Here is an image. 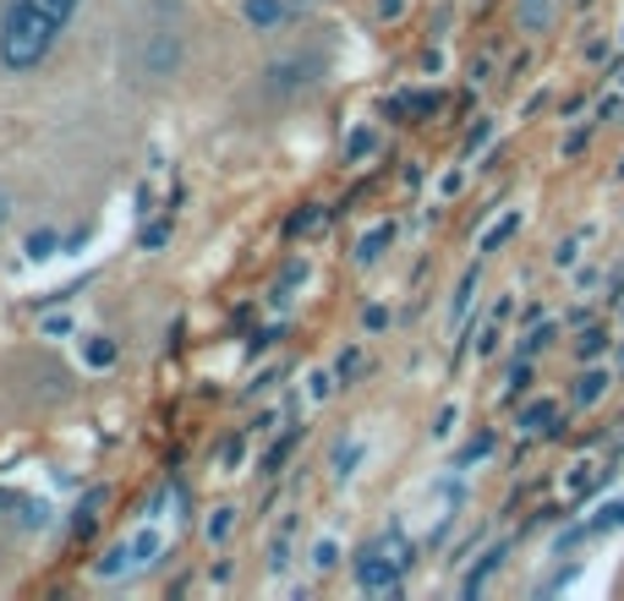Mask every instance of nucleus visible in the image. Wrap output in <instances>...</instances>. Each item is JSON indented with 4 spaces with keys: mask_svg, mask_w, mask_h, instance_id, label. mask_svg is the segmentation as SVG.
Returning a JSON list of instances; mask_svg holds the SVG:
<instances>
[{
    "mask_svg": "<svg viewBox=\"0 0 624 601\" xmlns=\"http://www.w3.org/2000/svg\"><path fill=\"white\" fill-rule=\"evenodd\" d=\"M61 34H67V23H56L50 12L28 7V0H12L7 17H0V72H7V77L39 72L56 56Z\"/></svg>",
    "mask_w": 624,
    "mask_h": 601,
    "instance_id": "nucleus-1",
    "label": "nucleus"
},
{
    "mask_svg": "<svg viewBox=\"0 0 624 601\" xmlns=\"http://www.w3.org/2000/svg\"><path fill=\"white\" fill-rule=\"evenodd\" d=\"M181 67H187V34H181V28H170V23H154V28L137 39V56H132L137 83L165 88V83H176V77H181Z\"/></svg>",
    "mask_w": 624,
    "mask_h": 601,
    "instance_id": "nucleus-2",
    "label": "nucleus"
},
{
    "mask_svg": "<svg viewBox=\"0 0 624 601\" xmlns=\"http://www.w3.org/2000/svg\"><path fill=\"white\" fill-rule=\"evenodd\" d=\"M319 77H324V56H279V61L263 67L257 83H263L268 99H296L307 88H319Z\"/></svg>",
    "mask_w": 624,
    "mask_h": 601,
    "instance_id": "nucleus-3",
    "label": "nucleus"
},
{
    "mask_svg": "<svg viewBox=\"0 0 624 601\" xmlns=\"http://www.w3.org/2000/svg\"><path fill=\"white\" fill-rule=\"evenodd\" d=\"M357 585L368 596H389V590H400V563L384 546H362L357 552Z\"/></svg>",
    "mask_w": 624,
    "mask_h": 601,
    "instance_id": "nucleus-4",
    "label": "nucleus"
},
{
    "mask_svg": "<svg viewBox=\"0 0 624 601\" xmlns=\"http://www.w3.org/2000/svg\"><path fill=\"white\" fill-rule=\"evenodd\" d=\"M241 23L252 34H279L290 23V0H241Z\"/></svg>",
    "mask_w": 624,
    "mask_h": 601,
    "instance_id": "nucleus-5",
    "label": "nucleus"
},
{
    "mask_svg": "<svg viewBox=\"0 0 624 601\" xmlns=\"http://www.w3.org/2000/svg\"><path fill=\"white\" fill-rule=\"evenodd\" d=\"M23 257H28V263H50V257H61V230H56V225L28 230V236H23Z\"/></svg>",
    "mask_w": 624,
    "mask_h": 601,
    "instance_id": "nucleus-6",
    "label": "nucleus"
},
{
    "mask_svg": "<svg viewBox=\"0 0 624 601\" xmlns=\"http://www.w3.org/2000/svg\"><path fill=\"white\" fill-rule=\"evenodd\" d=\"M116 356H121V345H116L110 334H88V339H83V366L105 372V366H116Z\"/></svg>",
    "mask_w": 624,
    "mask_h": 601,
    "instance_id": "nucleus-7",
    "label": "nucleus"
},
{
    "mask_svg": "<svg viewBox=\"0 0 624 601\" xmlns=\"http://www.w3.org/2000/svg\"><path fill=\"white\" fill-rule=\"evenodd\" d=\"M127 552H132V563H154V557L165 552V536H159V530L148 525V530H137V536L127 541Z\"/></svg>",
    "mask_w": 624,
    "mask_h": 601,
    "instance_id": "nucleus-8",
    "label": "nucleus"
},
{
    "mask_svg": "<svg viewBox=\"0 0 624 601\" xmlns=\"http://www.w3.org/2000/svg\"><path fill=\"white\" fill-rule=\"evenodd\" d=\"M230 530H236V508H214V514H208V525H203L208 546H225V541H230Z\"/></svg>",
    "mask_w": 624,
    "mask_h": 601,
    "instance_id": "nucleus-9",
    "label": "nucleus"
},
{
    "mask_svg": "<svg viewBox=\"0 0 624 601\" xmlns=\"http://www.w3.org/2000/svg\"><path fill=\"white\" fill-rule=\"evenodd\" d=\"M170 236H176V225H170V214H165V219H154V225L143 230V241H137V247H143V252H165V247H170Z\"/></svg>",
    "mask_w": 624,
    "mask_h": 601,
    "instance_id": "nucleus-10",
    "label": "nucleus"
},
{
    "mask_svg": "<svg viewBox=\"0 0 624 601\" xmlns=\"http://www.w3.org/2000/svg\"><path fill=\"white\" fill-rule=\"evenodd\" d=\"M121 568H132V552H127V541H121V546H110V552L94 563V574H99V579H116Z\"/></svg>",
    "mask_w": 624,
    "mask_h": 601,
    "instance_id": "nucleus-11",
    "label": "nucleus"
},
{
    "mask_svg": "<svg viewBox=\"0 0 624 601\" xmlns=\"http://www.w3.org/2000/svg\"><path fill=\"white\" fill-rule=\"evenodd\" d=\"M389 241H395V225H379L373 236H362V252H357V257H362V263H373V257H379Z\"/></svg>",
    "mask_w": 624,
    "mask_h": 601,
    "instance_id": "nucleus-12",
    "label": "nucleus"
},
{
    "mask_svg": "<svg viewBox=\"0 0 624 601\" xmlns=\"http://www.w3.org/2000/svg\"><path fill=\"white\" fill-rule=\"evenodd\" d=\"M28 7H39V12H50L56 23H72V17H77V7H83V0H28Z\"/></svg>",
    "mask_w": 624,
    "mask_h": 601,
    "instance_id": "nucleus-13",
    "label": "nucleus"
},
{
    "mask_svg": "<svg viewBox=\"0 0 624 601\" xmlns=\"http://www.w3.org/2000/svg\"><path fill=\"white\" fill-rule=\"evenodd\" d=\"M319 225H324V208H301V214L290 219V230H296V236H312Z\"/></svg>",
    "mask_w": 624,
    "mask_h": 601,
    "instance_id": "nucleus-14",
    "label": "nucleus"
},
{
    "mask_svg": "<svg viewBox=\"0 0 624 601\" xmlns=\"http://www.w3.org/2000/svg\"><path fill=\"white\" fill-rule=\"evenodd\" d=\"M340 563V541H319L312 546V568H335Z\"/></svg>",
    "mask_w": 624,
    "mask_h": 601,
    "instance_id": "nucleus-15",
    "label": "nucleus"
},
{
    "mask_svg": "<svg viewBox=\"0 0 624 601\" xmlns=\"http://www.w3.org/2000/svg\"><path fill=\"white\" fill-rule=\"evenodd\" d=\"M602 383H608L602 372H586V377H580V388H575V399H580V405H586V399H597V394H602Z\"/></svg>",
    "mask_w": 624,
    "mask_h": 601,
    "instance_id": "nucleus-16",
    "label": "nucleus"
},
{
    "mask_svg": "<svg viewBox=\"0 0 624 601\" xmlns=\"http://www.w3.org/2000/svg\"><path fill=\"white\" fill-rule=\"evenodd\" d=\"M39 334H72V317L67 312H50V317H39Z\"/></svg>",
    "mask_w": 624,
    "mask_h": 601,
    "instance_id": "nucleus-17",
    "label": "nucleus"
},
{
    "mask_svg": "<svg viewBox=\"0 0 624 601\" xmlns=\"http://www.w3.org/2000/svg\"><path fill=\"white\" fill-rule=\"evenodd\" d=\"M290 443H296V432H285V437L268 448V459H263V465H268V470H279V465H285V454H290Z\"/></svg>",
    "mask_w": 624,
    "mask_h": 601,
    "instance_id": "nucleus-18",
    "label": "nucleus"
},
{
    "mask_svg": "<svg viewBox=\"0 0 624 601\" xmlns=\"http://www.w3.org/2000/svg\"><path fill=\"white\" fill-rule=\"evenodd\" d=\"M362 459V443H351V448H340L335 454V476H351V465Z\"/></svg>",
    "mask_w": 624,
    "mask_h": 601,
    "instance_id": "nucleus-19",
    "label": "nucleus"
},
{
    "mask_svg": "<svg viewBox=\"0 0 624 601\" xmlns=\"http://www.w3.org/2000/svg\"><path fill=\"white\" fill-rule=\"evenodd\" d=\"M548 421H553V410H548V405H537V410H526V426H531V432H542Z\"/></svg>",
    "mask_w": 624,
    "mask_h": 601,
    "instance_id": "nucleus-20",
    "label": "nucleus"
},
{
    "mask_svg": "<svg viewBox=\"0 0 624 601\" xmlns=\"http://www.w3.org/2000/svg\"><path fill=\"white\" fill-rule=\"evenodd\" d=\"M368 148H373V132H357V137H351V148H346V154H351V159H362V154H368Z\"/></svg>",
    "mask_w": 624,
    "mask_h": 601,
    "instance_id": "nucleus-21",
    "label": "nucleus"
},
{
    "mask_svg": "<svg viewBox=\"0 0 624 601\" xmlns=\"http://www.w3.org/2000/svg\"><path fill=\"white\" fill-rule=\"evenodd\" d=\"M597 350H602V334H597V328H591V334H586V339H580V356H597Z\"/></svg>",
    "mask_w": 624,
    "mask_h": 601,
    "instance_id": "nucleus-22",
    "label": "nucleus"
},
{
    "mask_svg": "<svg viewBox=\"0 0 624 601\" xmlns=\"http://www.w3.org/2000/svg\"><path fill=\"white\" fill-rule=\"evenodd\" d=\"M406 12V0H379V17H400Z\"/></svg>",
    "mask_w": 624,
    "mask_h": 601,
    "instance_id": "nucleus-23",
    "label": "nucleus"
},
{
    "mask_svg": "<svg viewBox=\"0 0 624 601\" xmlns=\"http://www.w3.org/2000/svg\"><path fill=\"white\" fill-rule=\"evenodd\" d=\"M7 219H12V192L0 187V230H7Z\"/></svg>",
    "mask_w": 624,
    "mask_h": 601,
    "instance_id": "nucleus-24",
    "label": "nucleus"
}]
</instances>
